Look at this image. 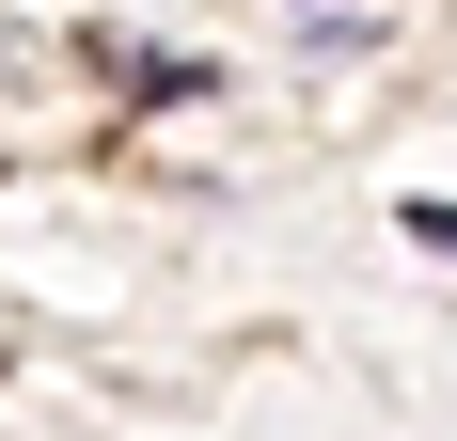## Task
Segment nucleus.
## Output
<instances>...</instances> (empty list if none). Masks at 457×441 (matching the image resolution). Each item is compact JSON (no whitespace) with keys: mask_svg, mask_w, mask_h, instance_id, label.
I'll use <instances>...</instances> for the list:
<instances>
[{"mask_svg":"<svg viewBox=\"0 0 457 441\" xmlns=\"http://www.w3.org/2000/svg\"><path fill=\"white\" fill-rule=\"evenodd\" d=\"M411 237H426V253H457V205H411Z\"/></svg>","mask_w":457,"mask_h":441,"instance_id":"obj_1","label":"nucleus"}]
</instances>
